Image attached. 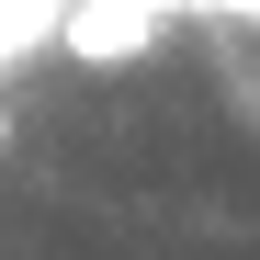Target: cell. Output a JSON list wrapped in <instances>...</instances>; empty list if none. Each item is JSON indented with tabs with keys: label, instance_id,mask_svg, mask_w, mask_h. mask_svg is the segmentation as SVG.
<instances>
[{
	"label": "cell",
	"instance_id": "obj_1",
	"mask_svg": "<svg viewBox=\"0 0 260 260\" xmlns=\"http://www.w3.org/2000/svg\"><path fill=\"white\" fill-rule=\"evenodd\" d=\"M158 0H57V46L79 68H124V57H147L158 46Z\"/></svg>",
	"mask_w": 260,
	"mask_h": 260
}]
</instances>
